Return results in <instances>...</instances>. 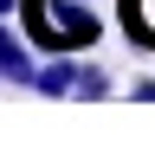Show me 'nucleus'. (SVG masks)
Here are the masks:
<instances>
[{"label":"nucleus","instance_id":"obj_1","mask_svg":"<svg viewBox=\"0 0 155 148\" xmlns=\"http://www.w3.org/2000/svg\"><path fill=\"white\" fill-rule=\"evenodd\" d=\"M19 20H26V39L39 52H91L104 32L91 0H19Z\"/></svg>","mask_w":155,"mask_h":148},{"label":"nucleus","instance_id":"obj_2","mask_svg":"<svg viewBox=\"0 0 155 148\" xmlns=\"http://www.w3.org/2000/svg\"><path fill=\"white\" fill-rule=\"evenodd\" d=\"M32 77H39V65H32V52L7 32V20H0V84H19V90H32Z\"/></svg>","mask_w":155,"mask_h":148},{"label":"nucleus","instance_id":"obj_3","mask_svg":"<svg viewBox=\"0 0 155 148\" xmlns=\"http://www.w3.org/2000/svg\"><path fill=\"white\" fill-rule=\"evenodd\" d=\"M32 90H39V97H71V90H78V65H71V52H52V58L39 65Z\"/></svg>","mask_w":155,"mask_h":148},{"label":"nucleus","instance_id":"obj_4","mask_svg":"<svg viewBox=\"0 0 155 148\" xmlns=\"http://www.w3.org/2000/svg\"><path fill=\"white\" fill-rule=\"evenodd\" d=\"M123 32L142 52H155V0H123Z\"/></svg>","mask_w":155,"mask_h":148},{"label":"nucleus","instance_id":"obj_5","mask_svg":"<svg viewBox=\"0 0 155 148\" xmlns=\"http://www.w3.org/2000/svg\"><path fill=\"white\" fill-rule=\"evenodd\" d=\"M71 97H84V103H104L110 97V71H97V65H78V90Z\"/></svg>","mask_w":155,"mask_h":148},{"label":"nucleus","instance_id":"obj_6","mask_svg":"<svg viewBox=\"0 0 155 148\" xmlns=\"http://www.w3.org/2000/svg\"><path fill=\"white\" fill-rule=\"evenodd\" d=\"M129 97H136V103H155V77H136V84H129Z\"/></svg>","mask_w":155,"mask_h":148}]
</instances>
